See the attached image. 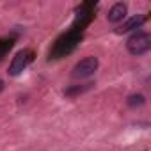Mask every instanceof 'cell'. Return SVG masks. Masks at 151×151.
Wrapping results in <instances>:
<instances>
[{
  "mask_svg": "<svg viewBox=\"0 0 151 151\" xmlns=\"http://www.w3.org/2000/svg\"><path fill=\"white\" fill-rule=\"evenodd\" d=\"M149 48H151V36L147 32H135L126 41V50L135 57L147 53Z\"/></svg>",
  "mask_w": 151,
  "mask_h": 151,
  "instance_id": "cell-1",
  "label": "cell"
},
{
  "mask_svg": "<svg viewBox=\"0 0 151 151\" xmlns=\"http://www.w3.org/2000/svg\"><path fill=\"white\" fill-rule=\"evenodd\" d=\"M96 69H98V59L91 55V57H86V59H82L75 64V68L71 71V77L77 78V80H84V78L93 77L96 73Z\"/></svg>",
  "mask_w": 151,
  "mask_h": 151,
  "instance_id": "cell-2",
  "label": "cell"
},
{
  "mask_svg": "<svg viewBox=\"0 0 151 151\" xmlns=\"http://www.w3.org/2000/svg\"><path fill=\"white\" fill-rule=\"evenodd\" d=\"M30 62V53L27 52V50H22V52H18L14 57H13V60H11V64H9V75L11 77H18V75L27 68V64Z\"/></svg>",
  "mask_w": 151,
  "mask_h": 151,
  "instance_id": "cell-3",
  "label": "cell"
},
{
  "mask_svg": "<svg viewBox=\"0 0 151 151\" xmlns=\"http://www.w3.org/2000/svg\"><path fill=\"white\" fill-rule=\"evenodd\" d=\"M144 22H146V16H142V14L132 16L130 20L123 22V25H119V27L116 29V34H126V32L137 30V29H140V27L144 25Z\"/></svg>",
  "mask_w": 151,
  "mask_h": 151,
  "instance_id": "cell-4",
  "label": "cell"
},
{
  "mask_svg": "<svg viewBox=\"0 0 151 151\" xmlns=\"http://www.w3.org/2000/svg\"><path fill=\"white\" fill-rule=\"evenodd\" d=\"M126 13H128V6H126V4H121V2H119V4H114V6L109 9L107 20H109L110 23H119V22L124 20Z\"/></svg>",
  "mask_w": 151,
  "mask_h": 151,
  "instance_id": "cell-5",
  "label": "cell"
},
{
  "mask_svg": "<svg viewBox=\"0 0 151 151\" xmlns=\"http://www.w3.org/2000/svg\"><path fill=\"white\" fill-rule=\"evenodd\" d=\"M126 103H128V107H130V109L142 107V105L146 103V96H144V94H140V93L130 94V96H128V100H126Z\"/></svg>",
  "mask_w": 151,
  "mask_h": 151,
  "instance_id": "cell-6",
  "label": "cell"
},
{
  "mask_svg": "<svg viewBox=\"0 0 151 151\" xmlns=\"http://www.w3.org/2000/svg\"><path fill=\"white\" fill-rule=\"evenodd\" d=\"M4 91V80H0V93Z\"/></svg>",
  "mask_w": 151,
  "mask_h": 151,
  "instance_id": "cell-7",
  "label": "cell"
}]
</instances>
